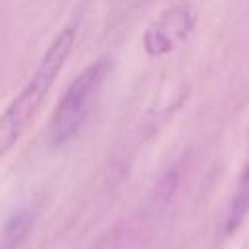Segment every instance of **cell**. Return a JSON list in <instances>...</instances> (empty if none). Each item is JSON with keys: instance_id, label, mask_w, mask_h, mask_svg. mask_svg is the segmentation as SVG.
I'll return each mask as SVG.
<instances>
[{"instance_id": "obj_1", "label": "cell", "mask_w": 249, "mask_h": 249, "mask_svg": "<svg viewBox=\"0 0 249 249\" xmlns=\"http://www.w3.org/2000/svg\"><path fill=\"white\" fill-rule=\"evenodd\" d=\"M74 43H76V29L72 25L58 31V35L53 39V43L41 56L29 80L21 86V89L10 101V105L0 113V160L21 138L27 124L37 115L51 86L54 84L62 66L66 64Z\"/></svg>"}, {"instance_id": "obj_2", "label": "cell", "mask_w": 249, "mask_h": 249, "mask_svg": "<svg viewBox=\"0 0 249 249\" xmlns=\"http://www.w3.org/2000/svg\"><path fill=\"white\" fill-rule=\"evenodd\" d=\"M109 74V60L99 58L86 66L64 89L53 109L47 136L53 146H64L84 126L99 91Z\"/></svg>"}, {"instance_id": "obj_3", "label": "cell", "mask_w": 249, "mask_h": 249, "mask_svg": "<svg viewBox=\"0 0 249 249\" xmlns=\"http://www.w3.org/2000/svg\"><path fill=\"white\" fill-rule=\"evenodd\" d=\"M196 16L191 6H173L165 10L144 33V49L152 56L175 51L195 29Z\"/></svg>"}, {"instance_id": "obj_4", "label": "cell", "mask_w": 249, "mask_h": 249, "mask_svg": "<svg viewBox=\"0 0 249 249\" xmlns=\"http://www.w3.org/2000/svg\"><path fill=\"white\" fill-rule=\"evenodd\" d=\"M33 224H35V212L31 208H19L18 212H14L4 226L0 249H25Z\"/></svg>"}, {"instance_id": "obj_5", "label": "cell", "mask_w": 249, "mask_h": 249, "mask_svg": "<svg viewBox=\"0 0 249 249\" xmlns=\"http://www.w3.org/2000/svg\"><path fill=\"white\" fill-rule=\"evenodd\" d=\"M247 214H249V160L245 163V169H243L237 189L233 193V198H231V204H230V210H228V216L224 222V231L231 233L235 228L241 226V222L245 220Z\"/></svg>"}]
</instances>
